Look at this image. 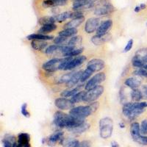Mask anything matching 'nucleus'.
Here are the masks:
<instances>
[{"label": "nucleus", "instance_id": "473e14b6", "mask_svg": "<svg viewBox=\"0 0 147 147\" xmlns=\"http://www.w3.org/2000/svg\"><path fill=\"white\" fill-rule=\"evenodd\" d=\"M106 41V35L105 36H99L96 35L91 38V42L95 45H101Z\"/></svg>", "mask_w": 147, "mask_h": 147}, {"label": "nucleus", "instance_id": "a19ab883", "mask_svg": "<svg viewBox=\"0 0 147 147\" xmlns=\"http://www.w3.org/2000/svg\"><path fill=\"white\" fill-rule=\"evenodd\" d=\"M132 47H133V40H132V39H130V40L127 42V45H126L125 48L124 49V51H123V52H124V53H127V52H129V51L132 49Z\"/></svg>", "mask_w": 147, "mask_h": 147}, {"label": "nucleus", "instance_id": "0eeeda50", "mask_svg": "<svg viewBox=\"0 0 147 147\" xmlns=\"http://www.w3.org/2000/svg\"><path fill=\"white\" fill-rule=\"evenodd\" d=\"M75 104L72 102L71 99H69L65 97H60L55 99V105L57 108L61 110H70L74 107Z\"/></svg>", "mask_w": 147, "mask_h": 147}, {"label": "nucleus", "instance_id": "412c9836", "mask_svg": "<svg viewBox=\"0 0 147 147\" xmlns=\"http://www.w3.org/2000/svg\"><path fill=\"white\" fill-rule=\"evenodd\" d=\"M57 29V25L55 24H47V25L41 26L40 28L39 29L38 32L43 35H47L51 32H53Z\"/></svg>", "mask_w": 147, "mask_h": 147}, {"label": "nucleus", "instance_id": "4468645a", "mask_svg": "<svg viewBox=\"0 0 147 147\" xmlns=\"http://www.w3.org/2000/svg\"><path fill=\"white\" fill-rule=\"evenodd\" d=\"M82 72H83L82 71H78L75 72V73L74 74V75L72 76V77L71 78L70 80L65 83L67 87L69 88L74 87V86L78 83L79 81H80L81 76H82Z\"/></svg>", "mask_w": 147, "mask_h": 147}, {"label": "nucleus", "instance_id": "79ce46f5", "mask_svg": "<svg viewBox=\"0 0 147 147\" xmlns=\"http://www.w3.org/2000/svg\"><path fill=\"white\" fill-rule=\"evenodd\" d=\"M79 144H80L79 140H70V141H69V142H67L66 144H65V147H77V146H78Z\"/></svg>", "mask_w": 147, "mask_h": 147}, {"label": "nucleus", "instance_id": "dca6fc26", "mask_svg": "<svg viewBox=\"0 0 147 147\" xmlns=\"http://www.w3.org/2000/svg\"><path fill=\"white\" fill-rule=\"evenodd\" d=\"M85 20V17L82 16L80 18H72V20L66 23L64 25V29H69V28H76L78 27L81 24L84 22Z\"/></svg>", "mask_w": 147, "mask_h": 147}, {"label": "nucleus", "instance_id": "9d476101", "mask_svg": "<svg viewBox=\"0 0 147 147\" xmlns=\"http://www.w3.org/2000/svg\"><path fill=\"white\" fill-rule=\"evenodd\" d=\"M105 63L101 59H93L87 64L88 69H90L93 72H99L105 68Z\"/></svg>", "mask_w": 147, "mask_h": 147}, {"label": "nucleus", "instance_id": "37998d69", "mask_svg": "<svg viewBox=\"0 0 147 147\" xmlns=\"http://www.w3.org/2000/svg\"><path fill=\"white\" fill-rule=\"evenodd\" d=\"M119 97H120V102L123 105L127 103V98H126L125 95H124V90H122V88L120 90V92H119Z\"/></svg>", "mask_w": 147, "mask_h": 147}, {"label": "nucleus", "instance_id": "aec40b11", "mask_svg": "<svg viewBox=\"0 0 147 147\" xmlns=\"http://www.w3.org/2000/svg\"><path fill=\"white\" fill-rule=\"evenodd\" d=\"M135 108H136V107H135V103L134 102H127L123 105L122 113H123L125 117L129 119V117L131 115V113L132 112V110Z\"/></svg>", "mask_w": 147, "mask_h": 147}, {"label": "nucleus", "instance_id": "5fc2aeb1", "mask_svg": "<svg viewBox=\"0 0 147 147\" xmlns=\"http://www.w3.org/2000/svg\"><path fill=\"white\" fill-rule=\"evenodd\" d=\"M144 69H145L146 70H147V64H146L145 65H144Z\"/></svg>", "mask_w": 147, "mask_h": 147}, {"label": "nucleus", "instance_id": "3c124183", "mask_svg": "<svg viewBox=\"0 0 147 147\" xmlns=\"http://www.w3.org/2000/svg\"><path fill=\"white\" fill-rule=\"evenodd\" d=\"M120 126H121V128H124V127H125V126H124V124H122V123H121L120 124Z\"/></svg>", "mask_w": 147, "mask_h": 147}, {"label": "nucleus", "instance_id": "f257e3e1", "mask_svg": "<svg viewBox=\"0 0 147 147\" xmlns=\"http://www.w3.org/2000/svg\"><path fill=\"white\" fill-rule=\"evenodd\" d=\"M99 133L102 138L107 139L111 137L113 130V122L109 117L103 118L99 121Z\"/></svg>", "mask_w": 147, "mask_h": 147}, {"label": "nucleus", "instance_id": "8fccbe9b", "mask_svg": "<svg viewBox=\"0 0 147 147\" xmlns=\"http://www.w3.org/2000/svg\"><path fill=\"white\" fill-rule=\"evenodd\" d=\"M139 6H140V9H141V10H144V9L146 7V5L145 4H144V3H141L140 5H139Z\"/></svg>", "mask_w": 147, "mask_h": 147}, {"label": "nucleus", "instance_id": "a878e982", "mask_svg": "<svg viewBox=\"0 0 147 147\" xmlns=\"http://www.w3.org/2000/svg\"><path fill=\"white\" fill-rule=\"evenodd\" d=\"M86 92L85 90H80V92H78L77 94L72 96L71 98V99L72 100V102L74 103H79V102H84V99H85V94H86Z\"/></svg>", "mask_w": 147, "mask_h": 147}, {"label": "nucleus", "instance_id": "f03ea898", "mask_svg": "<svg viewBox=\"0 0 147 147\" xmlns=\"http://www.w3.org/2000/svg\"><path fill=\"white\" fill-rule=\"evenodd\" d=\"M92 113L93 111L89 105L74 107L69 111V114L79 119H85Z\"/></svg>", "mask_w": 147, "mask_h": 147}, {"label": "nucleus", "instance_id": "cd10ccee", "mask_svg": "<svg viewBox=\"0 0 147 147\" xmlns=\"http://www.w3.org/2000/svg\"><path fill=\"white\" fill-rule=\"evenodd\" d=\"M62 48L63 46H59L57 44L50 45L45 49V53L47 55H50V54H53L56 52H61Z\"/></svg>", "mask_w": 147, "mask_h": 147}, {"label": "nucleus", "instance_id": "4c0bfd02", "mask_svg": "<svg viewBox=\"0 0 147 147\" xmlns=\"http://www.w3.org/2000/svg\"><path fill=\"white\" fill-rule=\"evenodd\" d=\"M134 141H136V142L138 143L139 144H141V145L146 146L147 145V136L140 135V136H138L137 138L135 139Z\"/></svg>", "mask_w": 147, "mask_h": 147}, {"label": "nucleus", "instance_id": "f8f14e48", "mask_svg": "<svg viewBox=\"0 0 147 147\" xmlns=\"http://www.w3.org/2000/svg\"><path fill=\"white\" fill-rule=\"evenodd\" d=\"M113 26V21L109 19V20L105 21L100 24V25L99 26L98 29L96 30V35H99V36H105L107 35L109 30L112 28Z\"/></svg>", "mask_w": 147, "mask_h": 147}, {"label": "nucleus", "instance_id": "f3484780", "mask_svg": "<svg viewBox=\"0 0 147 147\" xmlns=\"http://www.w3.org/2000/svg\"><path fill=\"white\" fill-rule=\"evenodd\" d=\"M30 136L29 134L22 132L20 133L18 136V140H17V147H24L27 144L30 143Z\"/></svg>", "mask_w": 147, "mask_h": 147}, {"label": "nucleus", "instance_id": "a18cd8bd", "mask_svg": "<svg viewBox=\"0 0 147 147\" xmlns=\"http://www.w3.org/2000/svg\"><path fill=\"white\" fill-rule=\"evenodd\" d=\"M99 102H90V104L89 105V106L90 107V108L92 109V111L93 113H95L97 110L98 107H99Z\"/></svg>", "mask_w": 147, "mask_h": 147}, {"label": "nucleus", "instance_id": "72a5a7b5", "mask_svg": "<svg viewBox=\"0 0 147 147\" xmlns=\"http://www.w3.org/2000/svg\"><path fill=\"white\" fill-rule=\"evenodd\" d=\"M132 65L134 68H138V69H142L144 68V65H146L142 60L138 58L137 57L134 56V57L132 60Z\"/></svg>", "mask_w": 147, "mask_h": 147}, {"label": "nucleus", "instance_id": "7c9ffc66", "mask_svg": "<svg viewBox=\"0 0 147 147\" xmlns=\"http://www.w3.org/2000/svg\"><path fill=\"white\" fill-rule=\"evenodd\" d=\"M83 52V49L82 48H74L71 51L67 53L66 55L64 56V57H77V56H79Z\"/></svg>", "mask_w": 147, "mask_h": 147}, {"label": "nucleus", "instance_id": "5701e85b", "mask_svg": "<svg viewBox=\"0 0 147 147\" xmlns=\"http://www.w3.org/2000/svg\"><path fill=\"white\" fill-rule=\"evenodd\" d=\"M72 12L71 11H66L62 13L58 14L57 16H55V19L57 22H65V20L69 19V18H71Z\"/></svg>", "mask_w": 147, "mask_h": 147}, {"label": "nucleus", "instance_id": "1a4fd4ad", "mask_svg": "<svg viewBox=\"0 0 147 147\" xmlns=\"http://www.w3.org/2000/svg\"><path fill=\"white\" fill-rule=\"evenodd\" d=\"M64 140H65V138H63V132H62V131H57V132H55L53 134H52L48 138L47 142L49 146H54L56 145V144L58 142L60 144H63Z\"/></svg>", "mask_w": 147, "mask_h": 147}, {"label": "nucleus", "instance_id": "6ab92c4d", "mask_svg": "<svg viewBox=\"0 0 147 147\" xmlns=\"http://www.w3.org/2000/svg\"><path fill=\"white\" fill-rule=\"evenodd\" d=\"M54 38L53 36L47 35H43V34H31L27 36V39L29 40H52Z\"/></svg>", "mask_w": 147, "mask_h": 147}, {"label": "nucleus", "instance_id": "c9c22d12", "mask_svg": "<svg viewBox=\"0 0 147 147\" xmlns=\"http://www.w3.org/2000/svg\"><path fill=\"white\" fill-rule=\"evenodd\" d=\"M74 73L75 72H71V73H67L63 75L59 80V83H66V82H68L70 80Z\"/></svg>", "mask_w": 147, "mask_h": 147}, {"label": "nucleus", "instance_id": "de8ad7c7", "mask_svg": "<svg viewBox=\"0 0 147 147\" xmlns=\"http://www.w3.org/2000/svg\"><path fill=\"white\" fill-rule=\"evenodd\" d=\"M111 147H120V146L116 141H113L111 143Z\"/></svg>", "mask_w": 147, "mask_h": 147}, {"label": "nucleus", "instance_id": "ddd939ff", "mask_svg": "<svg viewBox=\"0 0 147 147\" xmlns=\"http://www.w3.org/2000/svg\"><path fill=\"white\" fill-rule=\"evenodd\" d=\"M125 85H127V87L130 88L132 89H136L138 88L141 85V80L140 79L136 78V77H129L127 78L124 82Z\"/></svg>", "mask_w": 147, "mask_h": 147}, {"label": "nucleus", "instance_id": "58836bf2", "mask_svg": "<svg viewBox=\"0 0 147 147\" xmlns=\"http://www.w3.org/2000/svg\"><path fill=\"white\" fill-rule=\"evenodd\" d=\"M140 134L142 136L147 135V119L142 121L140 124Z\"/></svg>", "mask_w": 147, "mask_h": 147}, {"label": "nucleus", "instance_id": "4d7b16f0", "mask_svg": "<svg viewBox=\"0 0 147 147\" xmlns=\"http://www.w3.org/2000/svg\"><path fill=\"white\" fill-rule=\"evenodd\" d=\"M146 26H147V23H146Z\"/></svg>", "mask_w": 147, "mask_h": 147}, {"label": "nucleus", "instance_id": "39448f33", "mask_svg": "<svg viewBox=\"0 0 147 147\" xmlns=\"http://www.w3.org/2000/svg\"><path fill=\"white\" fill-rule=\"evenodd\" d=\"M114 10V7L110 2H107V1L101 2L97 4L96 7L94 10V13L95 15L102 16H106L111 13Z\"/></svg>", "mask_w": 147, "mask_h": 147}, {"label": "nucleus", "instance_id": "6e6552de", "mask_svg": "<svg viewBox=\"0 0 147 147\" xmlns=\"http://www.w3.org/2000/svg\"><path fill=\"white\" fill-rule=\"evenodd\" d=\"M100 25V20L98 18H88L85 25V31L87 33H93L96 31L99 26Z\"/></svg>", "mask_w": 147, "mask_h": 147}, {"label": "nucleus", "instance_id": "b1692460", "mask_svg": "<svg viewBox=\"0 0 147 147\" xmlns=\"http://www.w3.org/2000/svg\"><path fill=\"white\" fill-rule=\"evenodd\" d=\"M77 33V30L76 28H69L64 29L63 31L59 32L60 36L65 37V38H69V37H74Z\"/></svg>", "mask_w": 147, "mask_h": 147}, {"label": "nucleus", "instance_id": "e433bc0d", "mask_svg": "<svg viewBox=\"0 0 147 147\" xmlns=\"http://www.w3.org/2000/svg\"><path fill=\"white\" fill-rule=\"evenodd\" d=\"M134 75L137 76L139 77H145L147 78V70L142 68V69H139L138 70H136L132 73Z\"/></svg>", "mask_w": 147, "mask_h": 147}, {"label": "nucleus", "instance_id": "c03bdc74", "mask_svg": "<svg viewBox=\"0 0 147 147\" xmlns=\"http://www.w3.org/2000/svg\"><path fill=\"white\" fill-rule=\"evenodd\" d=\"M142 94L143 98L145 99H147V85H144L141 86V88L140 89Z\"/></svg>", "mask_w": 147, "mask_h": 147}, {"label": "nucleus", "instance_id": "4be33fe9", "mask_svg": "<svg viewBox=\"0 0 147 147\" xmlns=\"http://www.w3.org/2000/svg\"><path fill=\"white\" fill-rule=\"evenodd\" d=\"M89 128H90V124L86 123V122H84L83 124L79 125L78 127H75V128L71 129L69 131L74 134H82L85 132V131H87Z\"/></svg>", "mask_w": 147, "mask_h": 147}, {"label": "nucleus", "instance_id": "2eb2a0df", "mask_svg": "<svg viewBox=\"0 0 147 147\" xmlns=\"http://www.w3.org/2000/svg\"><path fill=\"white\" fill-rule=\"evenodd\" d=\"M48 43L46 40H33L31 42V47L33 49L37 51H41L47 49L48 46Z\"/></svg>", "mask_w": 147, "mask_h": 147}, {"label": "nucleus", "instance_id": "f704fd0d", "mask_svg": "<svg viewBox=\"0 0 147 147\" xmlns=\"http://www.w3.org/2000/svg\"><path fill=\"white\" fill-rule=\"evenodd\" d=\"M94 72L92 71L90 69H86L85 71H83L82 72V74L81 76V79H80V82H85V81H87L89 78L90 77V76L93 74Z\"/></svg>", "mask_w": 147, "mask_h": 147}, {"label": "nucleus", "instance_id": "c756f323", "mask_svg": "<svg viewBox=\"0 0 147 147\" xmlns=\"http://www.w3.org/2000/svg\"><path fill=\"white\" fill-rule=\"evenodd\" d=\"M82 41V38L81 36H74L71 37L69 40V42L67 44V46L71 47H76L77 45L80 44Z\"/></svg>", "mask_w": 147, "mask_h": 147}, {"label": "nucleus", "instance_id": "bb28decb", "mask_svg": "<svg viewBox=\"0 0 147 147\" xmlns=\"http://www.w3.org/2000/svg\"><path fill=\"white\" fill-rule=\"evenodd\" d=\"M131 98L134 102H138L143 99V96L141 94L140 89H132V91L131 92Z\"/></svg>", "mask_w": 147, "mask_h": 147}, {"label": "nucleus", "instance_id": "864d4df0", "mask_svg": "<svg viewBox=\"0 0 147 147\" xmlns=\"http://www.w3.org/2000/svg\"><path fill=\"white\" fill-rule=\"evenodd\" d=\"M45 140H46L45 138H43V139H42V141H41V143H42V144H44V143H45Z\"/></svg>", "mask_w": 147, "mask_h": 147}, {"label": "nucleus", "instance_id": "7ed1b4c3", "mask_svg": "<svg viewBox=\"0 0 147 147\" xmlns=\"http://www.w3.org/2000/svg\"><path fill=\"white\" fill-rule=\"evenodd\" d=\"M106 80L105 74L103 72H99L96 74V75L92 77L90 80H89L87 82V83L85 85V90L86 91L92 90V89L95 88L98 85H100L103 82H105Z\"/></svg>", "mask_w": 147, "mask_h": 147}, {"label": "nucleus", "instance_id": "603ef678", "mask_svg": "<svg viewBox=\"0 0 147 147\" xmlns=\"http://www.w3.org/2000/svg\"><path fill=\"white\" fill-rule=\"evenodd\" d=\"M24 147H31V146H30V143H28V144H26V145L24 146Z\"/></svg>", "mask_w": 147, "mask_h": 147}, {"label": "nucleus", "instance_id": "c85d7f7f", "mask_svg": "<svg viewBox=\"0 0 147 147\" xmlns=\"http://www.w3.org/2000/svg\"><path fill=\"white\" fill-rule=\"evenodd\" d=\"M55 22L56 21H55L54 16H44L39 19V24L42 26L47 25V24H55Z\"/></svg>", "mask_w": 147, "mask_h": 147}, {"label": "nucleus", "instance_id": "ea45409f", "mask_svg": "<svg viewBox=\"0 0 147 147\" xmlns=\"http://www.w3.org/2000/svg\"><path fill=\"white\" fill-rule=\"evenodd\" d=\"M21 112H22V115L26 118H30V113L27 110V104L24 103L21 107Z\"/></svg>", "mask_w": 147, "mask_h": 147}, {"label": "nucleus", "instance_id": "49530a36", "mask_svg": "<svg viewBox=\"0 0 147 147\" xmlns=\"http://www.w3.org/2000/svg\"><path fill=\"white\" fill-rule=\"evenodd\" d=\"M77 147H90V142L89 140H83L79 144Z\"/></svg>", "mask_w": 147, "mask_h": 147}, {"label": "nucleus", "instance_id": "9b49d317", "mask_svg": "<svg viewBox=\"0 0 147 147\" xmlns=\"http://www.w3.org/2000/svg\"><path fill=\"white\" fill-rule=\"evenodd\" d=\"M96 1V0H76L73 3L72 8L75 11L82 8H90L94 6Z\"/></svg>", "mask_w": 147, "mask_h": 147}, {"label": "nucleus", "instance_id": "423d86ee", "mask_svg": "<svg viewBox=\"0 0 147 147\" xmlns=\"http://www.w3.org/2000/svg\"><path fill=\"white\" fill-rule=\"evenodd\" d=\"M65 60V57L63 58H54L52 60H49L45 63L43 64L42 68L44 70L47 72H54L55 71L59 70V66Z\"/></svg>", "mask_w": 147, "mask_h": 147}, {"label": "nucleus", "instance_id": "393cba45", "mask_svg": "<svg viewBox=\"0 0 147 147\" xmlns=\"http://www.w3.org/2000/svg\"><path fill=\"white\" fill-rule=\"evenodd\" d=\"M80 86H79L78 88H70L68 90H65L62 91V93L60 94L61 97H65V98H68V97H72L74 96L77 94L79 91Z\"/></svg>", "mask_w": 147, "mask_h": 147}, {"label": "nucleus", "instance_id": "20e7f679", "mask_svg": "<svg viewBox=\"0 0 147 147\" xmlns=\"http://www.w3.org/2000/svg\"><path fill=\"white\" fill-rule=\"evenodd\" d=\"M104 90H105V88L101 85H98L95 88L88 90V91L86 92L84 102H88V103L95 102L96 100H97L103 94Z\"/></svg>", "mask_w": 147, "mask_h": 147}, {"label": "nucleus", "instance_id": "6e6d98bb", "mask_svg": "<svg viewBox=\"0 0 147 147\" xmlns=\"http://www.w3.org/2000/svg\"><path fill=\"white\" fill-rule=\"evenodd\" d=\"M63 1H65V0H63Z\"/></svg>", "mask_w": 147, "mask_h": 147}, {"label": "nucleus", "instance_id": "09e8293b", "mask_svg": "<svg viewBox=\"0 0 147 147\" xmlns=\"http://www.w3.org/2000/svg\"><path fill=\"white\" fill-rule=\"evenodd\" d=\"M140 10H141V9H140V6H136V7H135V9H134V11L136 12V13H138Z\"/></svg>", "mask_w": 147, "mask_h": 147}, {"label": "nucleus", "instance_id": "a211bd4d", "mask_svg": "<svg viewBox=\"0 0 147 147\" xmlns=\"http://www.w3.org/2000/svg\"><path fill=\"white\" fill-rule=\"evenodd\" d=\"M130 134L133 140L140 136V125L138 122H133L130 125Z\"/></svg>", "mask_w": 147, "mask_h": 147}, {"label": "nucleus", "instance_id": "2f4dec72", "mask_svg": "<svg viewBox=\"0 0 147 147\" xmlns=\"http://www.w3.org/2000/svg\"><path fill=\"white\" fill-rule=\"evenodd\" d=\"M68 42H69V38H68L60 36V35H58V36L56 37L54 39V43L59 46H67Z\"/></svg>", "mask_w": 147, "mask_h": 147}]
</instances>
